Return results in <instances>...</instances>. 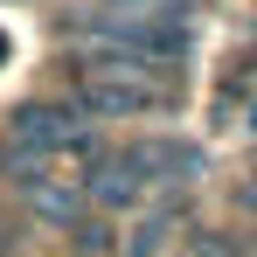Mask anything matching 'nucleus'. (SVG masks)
<instances>
[{"instance_id":"1","label":"nucleus","mask_w":257,"mask_h":257,"mask_svg":"<svg viewBox=\"0 0 257 257\" xmlns=\"http://www.w3.org/2000/svg\"><path fill=\"white\" fill-rule=\"evenodd\" d=\"M84 49L97 56V77H139V84H160L167 63H181V21H125V14H84L77 21Z\"/></svg>"},{"instance_id":"2","label":"nucleus","mask_w":257,"mask_h":257,"mask_svg":"<svg viewBox=\"0 0 257 257\" xmlns=\"http://www.w3.org/2000/svg\"><path fill=\"white\" fill-rule=\"evenodd\" d=\"M14 146H28V153H84L90 146V125L84 111L70 104V97H35V104H21L14 111Z\"/></svg>"},{"instance_id":"3","label":"nucleus","mask_w":257,"mask_h":257,"mask_svg":"<svg viewBox=\"0 0 257 257\" xmlns=\"http://www.w3.org/2000/svg\"><path fill=\"white\" fill-rule=\"evenodd\" d=\"M77 111H97V118H146V111H167V84H139V77H97L90 70L84 97H70Z\"/></svg>"},{"instance_id":"4","label":"nucleus","mask_w":257,"mask_h":257,"mask_svg":"<svg viewBox=\"0 0 257 257\" xmlns=\"http://www.w3.org/2000/svg\"><path fill=\"white\" fill-rule=\"evenodd\" d=\"M139 195H146V160H139V146H132V153H97L84 202H97V209H132Z\"/></svg>"},{"instance_id":"5","label":"nucleus","mask_w":257,"mask_h":257,"mask_svg":"<svg viewBox=\"0 0 257 257\" xmlns=\"http://www.w3.org/2000/svg\"><path fill=\"white\" fill-rule=\"evenodd\" d=\"M21 202L42 215V222L70 229V222L84 215V188H77V181H56V174H42V181H28V188H21Z\"/></svg>"},{"instance_id":"6","label":"nucleus","mask_w":257,"mask_h":257,"mask_svg":"<svg viewBox=\"0 0 257 257\" xmlns=\"http://www.w3.org/2000/svg\"><path fill=\"white\" fill-rule=\"evenodd\" d=\"M188 257H243V243H229L222 229H202V236L188 243Z\"/></svg>"},{"instance_id":"7","label":"nucleus","mask_w":257,"mask_h":257,"mask_svg":"<svg viewBox=\"0 0 257 257\" xmlns=\"http://www.w3.org/2000/svg\"><path fill=\"white\" fill-rule=\"evenodd\" d=\"M77 257H111V229H77Z\"/></svg>"},{"instance_id":"8","label":"nucleus","mask_w":257,"mask_h":257,"mask_svg":"<svg viewBox=\"0 0 257 257\" xmlns=\"http://www.w3.org/2000/svg\"><path fill=\"white\" fill-rule=\"evenodd\" d=\"M7 250H14V236H7V229H0V257H7Z\"/></svg>"},{"instance_id":"9","label":"nucleus","mask_w":257,"mask_h":257,"mask_svg":"<svg viewBox=\"0 0 257 257\" xmlns=\"http://www.w3.org/2000/svg\"><path fill=\"white\" fill-rule=\"evenodd\" d=\"M250 132H257V111H250Z\"/></svg>"}]
</instances>
